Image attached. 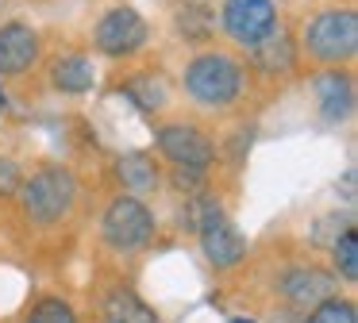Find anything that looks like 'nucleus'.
Returning <instances> with one entry per match:
<instances>
[{"label":"nucleus","instance_id":"f257e3e1","mask_svg":"<svg viewBox=\"0 0 358 323\" xmlns=\"http://www.w3.org/2000/svg\"><path fill=\"white\" fill-rule=\"evenodd\" d=\"M196 231H201V250L216 269H231L247 254V238L235 231V223L224 215L216 196L196 200Z\"/></svg>","mask_w":358,"mask_h":323},{"label":"nucleus","instance_id":"f03ea898","mask_svg":"<svg viewBox=\"0 0 358 323\" xmlns=\"http://www.w3.org/2000/svg\"><path fill=\"white\" fill-rule=\"evenodd\" d=\"M185 89L201 104H231L243 89V69L227 54H201L185 66Z\"/></svg>","mask_w":358,"mask_h":323},{"label":"nucleus","instance_id":"7ed1b4c3","mask_svg":"<svg viewBox=\"0 0 358 323\" xmlns=\"http://www.w3.org/2000/svg\"><path fill=\"white\" fill-rule=\"evenodd\" d=\"M24 212L31 215L35 223H55L70 212L73 196H78V181H73L70 169L62 166H47L24 185Z\"/></svg>","mask_w":358,"mask_h":323},{"label":"nucleus","instance_id":"20e7f679","mask_svg":"<svg viewBox=\"0 0 358 323\" xmlns=\"http://www.w3.org/2000/svg\"><path fill=\"white\" fill-rule=\"evenodd\" d=\"M304 46L320 62H347L358 50V15L350 8L320 12L304 31Z\"/></svg>","mask_w":358,"mask_h":323},{"label":"nucleus","instance_id":"39448f33","mask_svg":"<svg viewBox=\"0 0 358 323\" xmlns=\"http://www.w3.org/2000/svg\"><path fill=\"white\" fill-rule=\"evenodd\" d=\"M101 235H104V243L120 254L143 250V246L155 238V215H150V208L143 204V200L116 196L108 204V212H104V220H101Z\"/></svg>","mask_w":358,"mask_h":323},{"label":"nucleus","instance_id":"423d86ee","mask_svg":"<svg viewBox=\"0 0 358 323\" xmlns=\"http://www.w3.org/2000/svg\"><path fill=\"white\" fill-rule=\"evenodd\" d=\"M143 43H147V20L135 8H112L96 23V50L108 54V58L135 54Z\"/></svg>","mask_w":358,"mask_h":323},{"label":"nucleus","instance_id":"0eeeda50","mask_svg":"<svg viewBox=\"0 0 358 323\" xmlns=\"http://www.w3.org/2000/svg\"><path fill=\"white\" fill-rule=\"evenodd\" d=\"M158 150L173 162V166H185V169H208L212 162V138L204 135L201 127L193 123H166L158 127Z\"/></svg>","mask_w":358,"mask_h":323},{"label":"nucleus","instance_id":"6e6552de","mask_svg":"<svg viewBox=\"0 0 358 323\" xmlns=\"http://www.w3.org/2000/svg\"><path fill=\"white\" fill-rule=\"evenodd\" d=\"M224 31L235 43H258L273 27V0H227L224 4Z\"/></svg>","mask_w":358,"mask_h":323},{"label":"nucleus","instance_id":"1a4fd4ad","mask_svg":"<svg viewBox=\"0 0 358 323\" xmlns=\"http://www.w3.org/2000/svg\"><path fill=\"white\" fill-rule=\"evenodd\" d=\"M39 58V35L27 23H4L0 27V73H24Z\"/></svg>","mask_w":358,"mask_h":323},{"label":"nucleus","instance_id":"9d476101","mask_svg":"<svg viewBox=\"0 0 358 323\" xmlns=\"http://www.w3.org/2000/svg\"><path fill=\"white\" fill-rule=\"evenodd\" d=\"M312 89H316L324 120L339 123V120L350 115V108H355V89H350V77L343 73V69H324V73H316Z\"/></svg>","mask_w":358,"mask_h":323},{"label":"nucleus","instance_id":"9b49d317","mask_svg":"<svg viewBox=\"0 0 358 323\" xmlns=\"http://www.w3.org/2000/svg\"><path fill=\"white\" fill-rule=\"evenodd\" d=\"M281 292L301 308H316L335 292V281L327 273H320V269H293V273H285V281H281Z\"/></svg>","mask_w":358,"mask_h":323},{"label":"nucleus","instance_id":"f8f14e48","mask_svg":"<svg viewBox=\"0 0 358 323\" xmlns=\"http://www.w3.org/2000/svg\"><path fill=\"white\" fill-rule=\"evenodd\" d=\"M104 320L108 323H158V312L150 304H143L135 292L112 289L104 296Z\"/></svg>","mask_w":358,"mask_h":323},{"label":"nucleus","instance_id":"ddd939ff","mask_svg":"<svg viewBox=\"0 0 358 323\" xmlns=\"http://www.w3.org/2000/svg\"><path fill=\"white\" fill-rule=\"evenodd\" d=\"M50 77H55V89L62 92H89L96 85V69L89 58H81V54H70V58H58L55 69H50Z\"/></svg>","mask_w":358,"mask_h":323},{"label":"nucleus","instance_id":"4468645a","mask_svg":"<svg viewBox=\"0 0 358 323\" xmlns=\"http://www.w3.org/2000/svg\"><path fill=\"white\" fill-rule=\"evenodd\" d=\"M250 54H255V62L266 73H278V69H285L289 62H293V43H289V35L273 23L258 43H250Z\"/></svg>","mask_w":358,"mask_h":323},{"label":"nucleus","instance_id":"2eb2a0df","mask_svg":"<svg viewBox=\"0 0 358 323\" xmlns=\"http://www.w3.org/2000/svg\"><path fill=\"white\" fill-rule=\"evenodd\" d=\"M116 173L127 189H150V185L158 181V169L147 154H124V158L116 162Z\"/></svg>","mask_w":358,"mask_h":323},{"label":"nucleus","instance_id":"dca6fc26","mask_svg":"<svg viewBox=\"0 0 358 323\" xmlns=\"http://www.w3.org/2000/svg\"><path fill=\"white\" fill-rule=\"evenodd\" d=\"M127 96H131L143 112H158V108L166 104V85L158 81L155 73H135L131 81H127Z\"/></svg>","mask_w":358,"mask_h":323},{"label":"nucleus","instance_id":"f3484780","mask_svg":"<svg viewBox=\"0 0 358 323\" xmlns=\"http://www.w3.org/2000/svg\"><path fill=\"white\" fill-rule=\"evenodd\" d=\"M335 269L343 273V281H358V231L347 227L335 238Z\"/></svg>","mask_w":358,"mask_h":323},{"label":"nucleus","instance_id":"a211bd4d","mask_svg":"<svg viewBox=\"0 0 358 323\" xmlns=\"http://www.w3.org/2000/svg\"><path fill=\"white\" fill-rule=\"evenodd\" d=\"M308 323H358V312L350 300H339V296H327L324 304H316L308 312Z\"/></svg>","mask_w":358,"mask_h":323},{"label":"nucleus","instance_id":"6ab92c4d","mask_svg":"<svg viewBox=\"0 0 358 323\" xmlns=\"http://www.w3.org/2000/svg\"><path fill=\"white\" fill-rule=\"evenodd\" d=\"M27 323H78V320H73V308L66 300H39L27 315Z\"/></svg>","mask_w":358,"mask_h":323},{"label":"nucleus","instance_id":"aec40b11","mask_svg":"<svg viewBox=\"0 0 358 323\" xmlns=\"http://www.w3.org/2000/svg\"><path fill=\"white\" fill-rule=\"evenodd\" d=\"M20 185V166L12 158H0V192H16Z\"/></svg>","mask_w":358,"mask_h":323},{"label":"nucleus","instance_id":"412c9836","mask_svg":"<svg viewBox=\"0 0 358 323\" xmlns=\"http://www.w3.org/2000/svg\"><path fill=\"white\" fill-rule=\"evenodd\" d=\"M201 15V8H181V31L185 35H204L208 31V20H196Z\"/></svg>","mask_w":358,"mask_h":323},{"label":"nucleus","instance_id":"4be33fe9","mask_svg":"<svg viewBox=\"0 0 358 323\" xmlns=\"http://www.w3.org/2000/svg\"><path fill=\"white\" fill-rule=\"evenodd\" d=\"M231 323H255V320H243V315H235V320Z\"/></svg>","mask_w":358,"mask_h":323},{"label":"nucleus","instance_id":"5701e85b","mask_svg":"<svg viewBox=\"0 0 358 323\" xmlns=\"http://www.w3.org/2000/svg\"><path fill=\"white\" fill-rule=\"evenodd\" d=\"M0 108H4V89H0Z\"/></svg>","mask_w":358,"mask_h":323}]
</instances>
